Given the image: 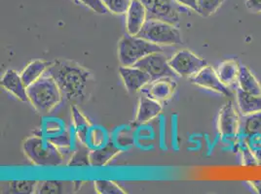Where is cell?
Segmentation results:
<instances>
[{"instance_id":"cell-1","label":"cell","mask_w":261,"mask_h":194,"mask_svg":"<svg viewBox=\"0 0 261 194\" xmlns=\"http://www.w3.org/2000/svg\"><path fill=\"white\" fill-rule=\"evenodd\" d=\"M45 75L50 76L59 86L66 100H80L85 96L92 74L77 63L66 60H54Z\"/></svg>"},{"instance_id":"cell-2","label":"cell","mask_w":261,"mask_h":194,"mask_svg":"<svg viewBox=\"0 0 261 194\" xmlns=\"http://www.w3.org/2000/svg\"><path fill=\"white\" fill-rule=\"evenodd\" d=\"M27 90L33 108L42 115L52 112L64 97L54 79L48 75H44L28 86Z\"/></svg>"},{"instance_id":"cell-3","label":"cell","mask_w":261,"mask_h":194,"mask_svg":"<svg viewBox=\"0 0 261 194\" xmlns=\"http://www.w3.org/2000/svg\"><path fill=\"white\" fill-rule=\"evenodd\" d=\"M22 150L27 157L36 166L57 167L64 162L63 152L48 138L32 136L23 142Z\"/></svg>"},{"instance_id":"cell-4","label":"cell","mask_w":261,"mask_h":194,"mask_svg":"<svg viewBox=\"0 0 261 194\" xmlns=\"http://www.w3.org/2000/svg\"><path fill=\"white\" fill-rule=\"evenodd\" d=\"M163 48L139 36L125 34L118 45V58L123 66H134L139 60L153 53H163Z\"/></svg>"},{"instance_id":"cell-5","label":"cell","mask_w":261,"mask_h":194,"mask_svg":"<svg viewBox=\"0 0 261 194\" xmlns=\"http://www.w3.org/2000/svg\"><path fill=\"white\" fill-rule=\"evenodd\" d=\"M137 36L159 46H174L182 43L181 34L176 25L154 19H147Z\"/></svg>"},{"instance_id":"cell-6","label":"cell","mask_w":261,"mask_h":194,"mask_svg":"<svg viewBox=\"0 0 261 194\" xmlns=\"http://www.w3.org/2000/svg\"><path fill=\"white\" fill-rule=\"evenodd\" d=\"M147 12V19H154L177 25L185 6L174 0H140Z\"/></svg>"},{"instance_id":"cell-7","label":"cell","mask_w":261,"mask_h":194,"mask_svg":"<svg viewBox=\"0 0 261 194\" xmlns=\"http://www.w3.org/2000/svg\"><path fill=\"white\" fill-rule=\"evenodd\" d=\"M170 66L178 77L192 78L207 66V61L187 50L178 51L169 59Z\"/></svg>"},{"instance_id":"cell-8","label":"cell","mask_w":261,"mask_h":194,"mask_svg":"<svg viewBox=\"0 0 261 194\" xmlns=\"http://www.w3.org/2000/svg\"><path fill=\"white\" fill-rule=\"evenodd\" d=\"M138 68H141L151 77L152 81H156L163 78H173L175 79L178 75L170 66L169 59L162 53H153L148 54L145 57L139 60L134 65Z\"/></svg>"},{"instance_id":"cell-9","label":"cell","mask_w":261,"mask_h":194,"mask_svg":"<svg viewBox=\"0 0 261 194\" xmlns=\"http://www.w3.org/2000/svg\"><path fill=\"white\" fill-rule=\"evenodd\" d=\"M218 127L222 140L227 142L237 140L240 130V119L232 101L226 102L220 109Z\"/></svg>"},{"instance_id":"cell-10","label":"cell","mask_w":261,"mask_h":194,"mask_svg":"<svg viewBox=\"0 0 261 194\" xmlns=\"http://www.w3.org/2000/svg\"><path fill=\"white\" fill-rule=\"evenodd\" d=\"M190 80H191V83L196 86L216 91L224 96H233V92L231 91L229 86L224 85L220 81L217 71L208 65H207L204 69H202L197 75L192 77Z\"/></svg>"},{"instance_id":"cell-11","label":"cell","mask_w":261,"mask_h":194,"mask_svg":"<svg viewBox=\"0 0 261 194\" xmlns=\"http://www.w3.org/2000/svg\"><path fill=\"white\" fill-rule=\"evenodd\" d=\"M119 74L127 90L130 93H136L142 90V87L152 82L150 76L136 66L121 65L119 67Z\"/></svg>"},{"instance_id":"cell-12","label":"cell","mask_w":261,"mask_h":194,"mask_svg":"<svg viewBox=\"0 0 261 194\" xmlns=\"http://www.w3.org/2000/svg\"><path fill=\"white\" fill-rule=\"evenodd\" d=\"M176 83L173 78H163L150 82L142 87V92L159 102L169 100L174 95Z\"/></svg>"},{"instance_id":"cell-13","label":"cell","mask_w":261,"mask_h":194,"mask_svg":"<svg viewBox=\"0 0 261 194\" xmlns=\"http://www.w3.org/2000/svg\"><path fill=\"white\" fill-rule=\"evenodd\" d=\"M147 20V12L140 0H133L130 8L126 14L127 33L137 36L142 30V26Z\"/></svg>"},{"instance_id":"cell-14","label":"cell","mask_w":261,"mask_h":194,"mask_svg":"<svg viewBox=\"0 0 261 194\" xmlns=\"http://www.w3.org/2000/svg\"><path fill=\"white\" fill-rule=\"evenodd\" d=\"M1 86L9 91L15 97L22 102L30 101L27 86L22 81V76L15 70H7L0 80Z\"/></svg>"},{"instance_id":"cell-15","label":"cell","mask_w":261,"mask_h":194,"mask_svg":"<svg viewBox=\"0 0 261 194\" xmlns=\"http://www.w3.org/2000/svg\"><path fill=\"white\" fill-rule=\"evenodd\" d=\"M163 106L161 102L152 99L150 97L142 93L140 97L139 106L137 110L136 116V123L137 124H144L151 119L156 118L162 112Z\"/></svg>"},{"instance_id":"cell-16","label":"cell","mask_w":261,"mask_h":194,"mask_svg":"<svg viewBox=\"0 0 261 194\" xmlns=\"http://www.w3.org/2000/svg\"><path fill=\"white\" fill-rule=\"evenodd\" d=\"M120 152L121 150L113 143H108L100 148L91 150L89 152L90 166L105 167Z\"/></svg>"},{"instance_id":"cell-17","label":"cell","mask_w":261,"mask_h":194,"mask_svg":"<svg viewBox=\"0 0 261 194\" xmlns=\"http://www.w3.org/2000/svg\"><path fill=\"white\" fill-rule=\"evenodd\" d=\"M237 103L241 114L245 117L261 112V95L246 92L240 87L237 89Z\"/></svg>"},{"instance_id":"cell-18","label":"cell","mask_w":261,"mask_h":194,"mask_svg":"<svg viewBox=\"0 0 261 194\" xmlns=\"http://www.w3.org/2000/svg\"><path fill=\"white\" fill-rule=\"evenodd\" d=\"M71 119L74 133L79 143L88 146V135L92 127L90 120L79 111L75 105L71 106Z\"/></svg>"},{"instance_id":"cell-19","label":"cell","mask_w":261,"mask_h":194,"mask_svg":"<svg viewBox=\"0 0 261 194\" xmlns=\"http://www.w3.org/2000/svg\"><path fill=\"white\" fill-rule=\"evenodd\" d=\"M50 64H51V61L34 60L30 64L27 65L21 73L22 81L27 87L33 85V83H35L41 77H43Z\"/></svg>"},{"instance_id":"cell-20","label":"cell","mask_w":261,"mask_h":194,"mask_svg":"<svg viewBox=\"0 0 261 194\" xmlns=\"http://www.w3.org/2000/svg\"><path fill=\"white\" fill-rule=\"evenodd\" d=\"M237 81L242 90L251 94L261 95L260 84L247 66L240 65L239 76Z\"/></svg>"},{"instance_id":"cell-21","label":"cell","mask_w":261,"mask_h":194,"mask_svg":"<svg viewBox=\"0 0 261 194\" xmlns=\"http://www.w3.org/2000/svg\"><path fill=\"white\" fill-rule=\"evenodd\" d=\"M240 65L234 59H229L221 62L218 66V73L220 81L226 85L231 86L238 80L239 76Z\"/></svg>"},{"instance_id":"cell-22","label":"cell","mask_w":261,"mask_h":194,"mask_svg":"<svg viewBox=\"0 0 261 194\" xmlns=\"http://www.w3.org/2000/svg\"><path fill=\"white\" fill-rule=\"evenodd\" d=\"M261 134V112L246 116L243 124V136L248 137Z\"/></svg>"},{"instance_id":"cell-23","label":"cell","mask_w":261,"mask_h":194,"mask_svg":"<svg viewBox=\"0 0 261 194\" xmlns=\"http://www.w3.org/2000/svg\"><path fill=\"white\" fill-rule=\"evenodd\" d=\"M223 2L224 0H198V13L207 18L218 11Z\"/></svg>"},{"instance_id":"cell-24","label":"cell","mask_w":261,"mask_h":194,"mask_svg":"<svg viewBox=\"0 0 261 194\" xmlns=\"http://www.w3.org/2000/svg\"><path fill=\"white\" fill-rule=\"evenodd\" d=\"M95 189L96 192L99 194L126 193V191H124V189L121 188L117 183L107 180L95 181Z\"/></svg>"},{"instance_id":"cell-25","label":"cell","mask_w":261,"mask_h":194,"mask_svg":"<svg viewBox=\"0 0 261 194\" xmlns=\"http://www.w3.org/2000/svg\"><path fill=\"white\" fill-rule=\"evenodd\" d=\"M237 144V149L241 151L242 156H243V164L245 166H250V165H258L257 160L255 159L253 153L250 151V147L246 141L245 136H243L242 138H237L236 140Z\"/></svg>"},{"instance_id":"cell-26","label":"cell","mask_w":261,"mask_h":194,"mask_svg":"<svg viewBox=\"0 0 261 194\" xmlns=\"http://www.w3.org/2000/svg\"><path fill=\"white\" fill-rule=\"evenodd\" d=\"M107 9L114 15H124L130 8L133 0H101Z\"/></svg>"},{"instance_id":"cell-27","label":"cell","mask_w":261,"mask_h":194,"mask_svg":"<svg viewBox=\"0 0 261 194\" xmlns=\"http://www.w3.org/2000/svg\"><path fill=\"white\" fill-rule=\"evenodd\" d=\"M107 142V134L105 130L99 127H91L88 135V147L98 149L105 146Z\"/></svg>"},{"instance_id":"cell-28","label":"cell","mask_w":261,"mask_h":194,"mask_svg":"<svg viewBox=\"0 0 261 194\" xmlns=\"http://www.w3.org/2000/svg\"><path fill=\"white\" fill-rule=\"evenodd\" d=\"M37 183L36 181H12L9 186L15 193H35Z\"/></svg>"},{"instance_id":"cell-29","label":"cell","mask_w":261,"mask_h":194,"mask_svg":"<svg viewBox=\"0 0 261 194\" xmlns=\"http://www.w3.org/2000/svg\"><path fill=\"white\" fill-rule=\"evenodd\" d=\"M88 146L81 144V148L74 151L71 158L68 162V166H90L89 160V152Z\"/></svg>"},{"instance_id":"cell-30","label":"cell","mask_w":261,"mask_h":194,"mask_svg":"<svg viewBox=\"0 0 261 194\" xmlns=\"http://www.w3.org/2000/svg\"><path fill=\"white\" fill-rule=\"evenodd\" d=\"M49 140L51 141L54 144L56 147H58L60 149V151H68L71 148V136L70 133L67 131H62L61 133L51 136V137H47Z\"/></svg>"},{"instance_id":"cell-31","label":"cell","mask_w":261,"mask_h":194,"mask_svg":"<svg viewBox=\"0 0 261 194\" xmlns=\"http://www.w3.org/2000/svg\"><path fill=\"white\" fill-rule=\"evenodd\" d=\"M62 188L63 184L59 181L38 182L35 193H60Z\"/></svg>"},{"instance_id":"cell-32","label":"cell","mask_w":261,"mask_h":194,"mask_svg":"<svg viewBox=\"0 0 261 194\" xmlns=\"http://www.w3.org/2000/svg\"><path fill=\"white\" fill-rule=\"evenodd\" d=\"M250 147V151L253 153L258 165L261 166V134L245 137Z\"/></svg>"},{"instance_id":"cell-33","label":"cell","mask_w":261,"mask_h":194,"mask_svg":"<svg viewBox=\"0 0 261 194\" xmlns=\"http://www.w3.org/2000/svg\"><path fill=\"white\" fill-rule=\"evenodd\" d=\"M79 3L85 5L88 8H90L92 11L97 13V14H107L109 10L107 9L106 5L101 0H76Z\"/></svg>"},{"instance_id":"cell-34","label":"cell","mask_w":261,"mask_h":194,"mask_svg":"<svg viewBox=\"0 0 261 194\" xmlns=\"http://www.w3.org/2000/svg\"><path fill=\"white\" fill-rule=\"evenodd\" d=\"M246 6L250 12H261V0H246Z\"/></svg>"},{"instance_id":"cell-35","label":"cell","mask_w":261,"mask_h":194,"mask_svg":"<svg viewBox=\"0 0 261 194\" xmlns=\"http://www.w3.org/2000/svg\"><path fill=\"white\" fill-rule=\"evenodd\" d=\"M174 1H176L181 6H185L186 8H189L198 13V0H174Z\"/></svg>"},{"instance_id":"cell-36","label":"cell","mask_w":261,"mask_h":194,"mask_svg":"<svg viewBox=\"0 0 261 194\" xmlns=\"http://www.w3.org/2000/svg\"><path fill=\"white\" fill-rule=\"evenodd\" d=\"M250 185L253 187L254 190H256V192L261 193V181H252L250 182Z\"/></svg>"}]
</instances>
